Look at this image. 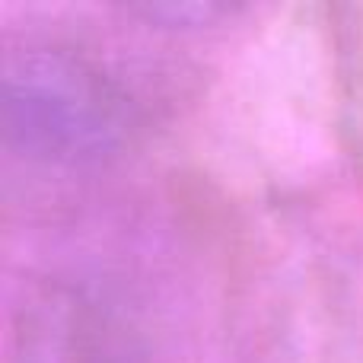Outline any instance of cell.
I'll list each match as a JSON object with an SVG mask.
<instances>
[{
    "instance_id": "cell-1",
    "label": "cell",
    "mask_w": 363,
    "mask_h": 363,
    "mask_svg": "<svg viewBox=\"0 0 363 363\" xmlns=\"http://www.w3.org/2000/svg\"><path fill=\"white\" fill-rule=\"evenodd\" d=\"M0 118L6 144L48 166H93L121 153L138 131V102L93 55L26 42L4 55Z\"/></svg>"
},
{
    "instance_id": "cell-2",
    "label": "cell",
    "mask_w": 363,
    "mask_h": 363,
    "mask_svg": "<svg viewBox=\"0 0 363 363\" xmlns=\"http://www.w3.org/2000/svg\"><path fill=\"white\" fill-rule=\"evenodd\" d=\"M16 363H131L118 315L86 290L51 284L26 296L13 322Z\"/></svg>"
},
{
    "instance_id": "cell-3",
    "label": "cell",
    "mask_w": 363,
    "mask_h": 363,
    "mask_svg": "<svg viewBox=\"0 0 363 363\" xmlns=\"http://www.w3.org/2000/svg\"><path fill=\"white\" fill-rule=\"evenodd\" d=\"M134 13H144L147 19H160L166 26H207L217 16H230V4H144L134 6Z\"/></svg>"
}]
</instances>
